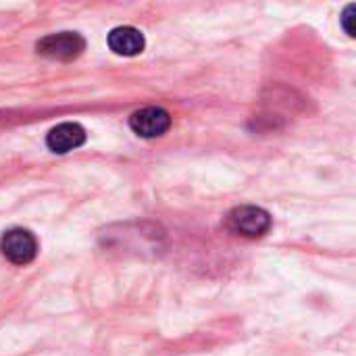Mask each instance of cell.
Returning <instances> with one entry per match:
<instances>
[{
	"label": "cell",
	"instance_id": "cell-1",
	"mask_svg": "<svg viewBox=\"0 0 356 356\" xmlns=\"http://www.w3.org/2000/svg\"><path fill=\"white\" fill-rule=\"evenodd\" d=\"M227 227L246 238H261L271 229V215L261 207H238L227 215Z\"/></svg>",
	"mask_w": 356,
	"mask_h": 356
},
{
	"label": "cell",
	"instance_id": "cell-2",
	"mask_svg": "<svg viewBox=\"0 0 356 356\" xmlns=\"http://www.w3.org/2000/svg\"><path fill=\"white\" fill-rule=\"evenodd\" d=\"M38 54L52 58V60H73L77 58L83 48H86V40L75 33V31H60V33H52L46 35L44 40L38 42Z\"/></svg>",
	"mask_w": 356,
	"mask_h": 356
},
{
	"label": "cell",
	"instance_id": "cell-3",
	"mask_svg": "<svg viewBox=\"0 0 356 356\" xmlns=\"http://www.w3.org/2000/svg\"><path fill=\"white\" fill-rule=\"evenodd\" d=\"M0 250L13 265H27L38 254V242L27 229H10L2 236Z\"/></svg>",
	"mask_w": 356,
	"mask_h": 356
},
{
	"label": "cell",
	"instance_id": "cell-4",
	"mask_svg": "<svg viewBox=\"0 0 356 356\" xmlns=\"http://www.w3.org/2000/svg\"><path fill=\"white\" fill-rule=\"evenodd\" d=\"M129 127L140 138L152 140L163 136L171 127V115L161 106H146L129 117Z\"/></svg>",
	"mask_w": 356,
	"mask_h": 356
},
{
	"label": "cell",
	"instance_id": "cell-5",
	"mask_svg": "<svg viewBox=\"0 0 356 356\" xmlns=\"http://www.w3.org/2000/svg\"><path fill=\"white\" fill-rule=\"evenodd\" d=\"M83 142H86V129L79 123H71V121L52 127L46 136V146L56 154L71 152L79 148Z\"/></svg>",
	"mask_w": 356,
	"mask_h": 356
},
{
	"label": "cell",
	"instance_id": "cell-6",
	"mask_svg": "<svg viewBox=\"0 0 356 356\" xmlns=\"http://www.w3.org/2000/svg\"><path fill=\"white\" fill-rule=\"evenodd\" d=\"M108 46L115 54H121V56H136L144 50L146 42H144V35L140 29L136 27H115L111 33H108Z\"/></svg>",
	"mask_w": 356,
	"mask_h": 356
},
{
	"label": "cell",
	"instance_id": "cell-7",
	"mask_svg": "<svg viewBox=\"0 0 356 356\" xmlns=\"http://www.w3.org/2000/svg\"><path fill=\"white\" fill-rule=\"evenodd\" d=\"M355 10H356L355 4H348V6H346V10H344V15H342V25H344V29H346V33H348V35H355V25H353Z\"/></svg>",
	"mask_w": 356,
	"mask_h": 356
}]
</instances>
